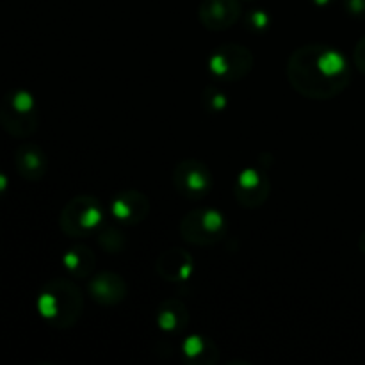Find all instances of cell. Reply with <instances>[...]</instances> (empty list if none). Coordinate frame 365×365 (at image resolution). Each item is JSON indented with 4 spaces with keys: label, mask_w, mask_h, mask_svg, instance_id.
Returning <instances> with one entry per match:
<instances>
[{
    "label": "cell",
    "mask_w": 365,
    "mask_h": 365,
    "mask_svg": "<svg viewBox=\"0 0 365 365\" xmlns=\"http://www.w3.org/2000/svg\"><path fill=\"white\" fill-rule=\"evenodd\" d=\"M292 89L310 100H330L351 82V66L342 52L328 45H303L287 61Z\"/></svg>",
    "instance_id": "cell-1"
},
{
    "label": "cell",
    "mask_w": 365,
    "mask_h": 365,
    "mask_svg": "<svg viewBox=\"0 0 365 365\" xmlns=\"http://www.w3.org/2000/svg\"><path fill=\"white\" fill-rule=\"evenodd\" d=\"M38 314L48 327L66 330L77 324L84 310V296L75 282L66 278L48 280L36 299Z\"/></svg>",
    "instance_id": "cell-2"
},
{
    "label": "cell",
    "mask_w": 365,
    "mask_h": 365,
    "mask_svg": "<svg viewBox=\"0 0 365 365\" xmlns=\"http://www.w3.org/2000/svg\"><path fill=\"white\" fill-rule=\"evenodd\" d=\"M39 123V110L34 95L24 88L7 91L0 100V127L18 139L29 138Z\"/></svg>",
    "instance_id": "cell-3"
},
{
    "label": "cell",
    "mask_w": 365,
    "mask_h": 365,
    "mask_svg": "<svg viewBox=\"0 0 365 365\" xmlns=\"http://www.w3.org/2000/svg\"><path fill=\"white\" fill-rule=\"evenodd\" d=\"M106 223L103 203L93 195H78L63 207L59 227L68 237H91Z\"/></svg>",
    "instance_id": "cell-4"
},
{
    "label": "cell",
    "mask_w": 365,
    "mask_h": 365,
    "mask_svg": "<svg viewBox=\"0 0 365 365\" xmlns=\"http://www.w3.org/2000/svg\"><path fill=\"white\" fill-rule=\"evenodd\" d=\"M228 232V220L214 207L192 209L182 217L180 234L192 246H212L223 241Z\"/></svg>",
    "instance_id": "cell-5"
},
{
    "label": "cell",
    "mask_w": 365,
    "mask_h": 365,
    "mask_svg": "<svg viewBox=\"0 0 365 365\" xmlns=\"http://www.w3.org/2000/svg\"><path fill=\"white\" fill-rule=\"evenodd\" d=\"M253 64L255 56L252 50L239 43H225L216 46L207 61L209 73L221 82L242 81L252 71Z\"/></svg>",
    "instance_id": "cell-6"
},
{
    "label": "cell",
    "mask_w": 365,
    "mask_h": 365,
    "mask_svg": "<svg viewBox=\"0 0 365 365\" xmlns=\"http://www.w3.org/2000/svg\"><path fill=\"white\" fill-rule=\"evenodd\" d=\"M171 184L178 195L196 202V200H203L210 195L214 187V175L210 168L202 160L185 159L173 166Z\"/></svg>",
    "instance_id": "cell-7"
},
{
    "label": "cell",
    "mask_w": 365,
    "mask_h": 365,
    "mask_svg": "<svg viewBox=\"0 0 365 365\" xmlns=\"http://www.w3.org/2000/svg\"><path fill=\"white\" fill-rule=\"evenodd\" d=\"M235 200L246 209H259L271 195V178L260 166H246L237 173L234 184Z\"/></svg>",
    "instance_id": "cell-8"
},
{
    "label": "cell",
    "mask_w": 365,
    "mask_h": 365,
    "mask_svg": "<svg viewBox=\"0 0 365 365\" xmlns=\"http://www.w3.org/2000/svg\"><path fill=\"white\" fill-rule=\"evenodd\" d=\"M109 214L114 223L125 225V227H135L145 223L150 214V200L145 192L127 189L113 196L109 203Z\"/></svg>",
    "instance_id": "cell-9"
},
{
    "label": "cell",
    "mask_w": 365,
    "mask_h": 365,
    "mask_svg": "<svg viewBox=\"0 0 365 365\" xmlns=\"http://www.w3.org/2000/svg\"><path fill=\"white\" fill-rule=\"evenodd\" d=\"M198 18L209 31H227L242 18L241 0H202L198 6Z\"/></svg>",
    "instance_id": "cell-10"
},
{
    "label": "cell",
    "mask_w": 365,
    "mask_h": 365,
    "mask_svg": "<svg viewBox=\"0 0 365 365\" xmlns=\"http://www.w3.org/2000/svg\"><path fill=\"white\" fill-rule=\"evenodd\" d=\"M88 294L102 307H116L127 298L128 285L121 274L113 271H102L88 280Z\"/></svg>",
    "instance_id": "cell-11"
},
{
    "label": "cell",
    "mask_w": 365,
    "mask_h": 365,
    "mask_svg": "<svg viewBox=\"0 0 365 365\" xmlns=\"http://www.w3.org/2000/svg\"><path fill=\"white\" fill-rule=\"evenodd\" d=\"M155 271L163 280L184 284L195 274V259L182 248H170L157 257Z\"/></svg>",
    "instance_id": "cell-12"
},
{
    "label": "cell",
    "mask_w": 365,
    "mask_h": 365,
    "mask_svg": "<svg viewBox=\"0 0 365 365\" xmlns=\"http://www.w3.org/2000/svg\"><path fill=\"white\" fill-rule=\"evenodd\" d=\"M13 163L18 175L27 182H39L48 170V157L36 143H24L18 146Z\"/></svg>",
    "instance_id": "cell-13"
},
{
    "label": "cell",
    "mask_w": 365,
    "mask_h": 365,
    "mask_svg": "<svg viewBox=\"0 0 365 365\" xmlns=\"http://www.w3.org/2000/svg\"><path fill=\"white\" fill-rule=\"evenodd\" d=\"M155 324L163 334L178 335L187 328L189 310L178 299H166L155 310Z\"/></svg>",
    "instance_id": "cell-14"
},
{
    "label": "cell",
    "mask_w": 365,
    "mask_h": 365,
    "mask_svg": "<svg viewBox=\"0 0 365 365\" xmlns=\"http://www.w3.org/2000/svg\"><path fill=\"white\" fill-rule=\"evenodd\" d=\"M185 362L192 365H214L220 360V349L212 339L205 335H187L180 346Z\"/></svg>",
    "instance_id": "cell-15"
},
{
    "label": "cell",
    "mask_w": 365,
    "mask_h": 365,
    "mask_svg": "<svg viewBox=\"0 0 365 365\" xmlns=\"http://www.w3.org/2000/svg\"><path fill=\"white\" fill-rule=\"evenodd\" d=\"M96 255L89 246L86 245H75L68 248L63 255V266L70 277L82 280V278H89L95 271Z\"/></svg>",
    "instance_id": "cell-16"
},
{
    "label": "cell",
    "mask_w": 365,
    "mask_h": 365,
    "mask_svg": "<svg viewBox=\"0 0 365 365\" xmlns=\"http://www.w3.org/2000/svg\"><path fill=\"white\" fill-rule=\"evenodd\" d=\"M96 242L100 245V248L107 253H121L127 246V237H125L123 232L120 230L114 225H106L96 232Z\"/></svg>",
    "instance_id": "cell-17"
},
{
    "label": "cell",
    "mask_w": 365,
    "mask_h": 365,
    "mask_svg": "<svg viewBox=\"0 0 365 365\" xmlns=\"http://www.w3.org/2000/svg\"><path fill=\"white\" fill-rule=\"evenodd\" d=\"M242 25L248 32L252 34H264V32L269 31L271 27V14L267 13L262 7H253V9L246 11L245 16H242Z\"/></svg>",
    "instance_id": "cell-18"
},
{
    "label": "cell",
    "mask_w": 365,
    "mask_h": 365,
    "mask_svg": "<svg viewBox=\"0 0 365 365\" xmlns=\"http://www.w3.org/2000/svg\"><path fill=\"white\" fill-rule=\"evenodd\" d=\"M202 103L209 113H223L228 106V98L221 89L207 86L202 93Z\"/></svg>",
    "instance_id": "cell-19"
},
{
    "label": "cell",
    "mask_w": 365,
    "mask_h": 365,
    "mask_svg": "<svg viewBox=\"0 0 365 365\" xmlns=\"http://www.w3.org/2000/svg\"><path fill=\"white\" fill-rule=\"evenodd\" d=\"M342 7L353 18H365V0H342Z\"/></svg>",
    "instance_id": "cell-20"
},
{
    "label": "cell",
    "mask_w": 365,
    "mask_h": 365,
    "mask_svg": "<svg viewBox=\"0 0 365 365\" xmlns=\"http://www.w3.org/2000/svg\"><path fill=\"white\" fill-rule=\"evenodd\" d=\"M353 64H355V68L360 73L365 75V36L360 38L355 50H353Z\"/></svg>",
    "instance_id": "cell-21"
},
{
    "label": "cell",
    "mask_w": 365,
    "mask_h": 365,
    "mask_svg": "<svg viewBox=\"0 0 365 365\" xmlns=\"http://www.w3.org/2000/svg\"><path fill=\"white\" fill-rule=\"evenodd\" d=\"M7 191H9V177H7L6 171L0 168V198H4V196L7 195Z\"/></svg>",
    "instance_id": "cell-22"
},
{
    "label": "cell",
    "mask_w": 365,
    "mask_h": 365,
    "mask_svg": "<svg viewBox=\"0 0 365 365\" xmlns=\"http://www.w3.org/2000/svg\"><path fill=\"white\" fill-rule=\"evenodd\" d=\"M310 4H314L316 7H321V9H324V7H330L331 4H335L337 0H309Z\"/></svg>",
    "instance_id": "cell-23"
},
{
    "label": "cell",
    "mask_w": 365,
    "mask_h": 365,
    "mask_svg": "<svg viewBox=\"0 0 365 365\" xmlns=\"http://www.w3.org/2000/svg\"><path fill=\"white\" fill-rule=\"evenodd\" d=\"M359 250L365 255V232H362L359 237Z\"/></svg>",
    "instance_id": "cell-24"
}]
</instances>
